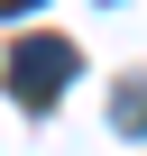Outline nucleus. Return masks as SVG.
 I'll return each mask as SVG.
<instances>
[{"label":"nucleus","mask_w":147,"mask_h":156,"mask_svg":"<svg viewBox=\"0 0 147 156\" xmlns=\"http://www.w3.org/2000/svg\"><path fill=\"white\" fill-rule=\"evenodd\" d=\"M0 9H37V0H0Z\"/></svg>","instance_id":"3"},{"label":"nucleus","mask_w":147,"mask_h":156,"mask_svg":"<svg viewBox=\"0 0 147 156\" xmlns=\"http://www.w3.org/2000/svg\"><path fill=\"white\" fill-rule=\"evenodd\" d=\"M74 64H83V55H74L64 37H19V55H9V92H19L28 110H55L64 83H74Z\"/></svg>","instance_id":"1"},{"label":"nucleus","mask_w":147,"mask_h":156,"mask_svg":"<svg viewBox=\"0 0 147 156\" xmlns=\"http://www.w3.org/2000/svg\"><path fill=\"white\" fill-rule=\"evenodd\" d=\"M110 119H120V129H129V138H147V73H138V83H129V92H120V101H110Z\"/></svg>","instance_id":"2"}]
</instances>
